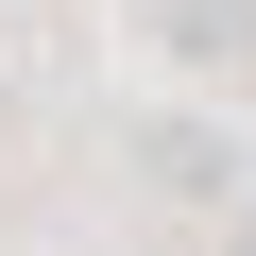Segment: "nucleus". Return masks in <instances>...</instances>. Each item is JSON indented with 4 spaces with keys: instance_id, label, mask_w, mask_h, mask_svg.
Listing matches in <instances>:
<instances>
[{
    "instance_id": "obj_3",
    "label": "nucleus",
    "mask_w": 256,
    "mask_h": 256,
    "mask_svg": "<svg viewBox=\"0 0 256 256\" xmlns=\"http://www.w3.org/2000/svg\"><path fill=\"white\" fill-rule=\"evenodd\" d=\"M239 256H256V222H239Z\"/></svg>"
},
{
    "instance_id": "obj_1",
    "label": "nucleus",
    "mask_w": 256,
    "mask_h": 256,
    "mask_svg": "<svg viewBox=\"0 0 256 256\" xmlns=\"http://www.w3.org/2000/svg\"><path fill=\"white\" fill-rule=\"evenodd\" d=\"M137 171H154L171 205H222V188H239V137H222V120H154V137H137Z\"/></svg>"
},
{
    "instance_id": "obj_2",
    "label": "nucleus",
    "mask_w": 256,
    "mask_h": 256,
    "mask_svg": "<svg viewBox=\"0 0 256 256\" xmlns=\"http://www.w3.org/2000/svg\"><path fill=\"white\" fill-rule=\"evenodd\" d=\"M154 34H171L188 68H222V52H256V0H154Z\"/></svg>"
}]
</instances>
